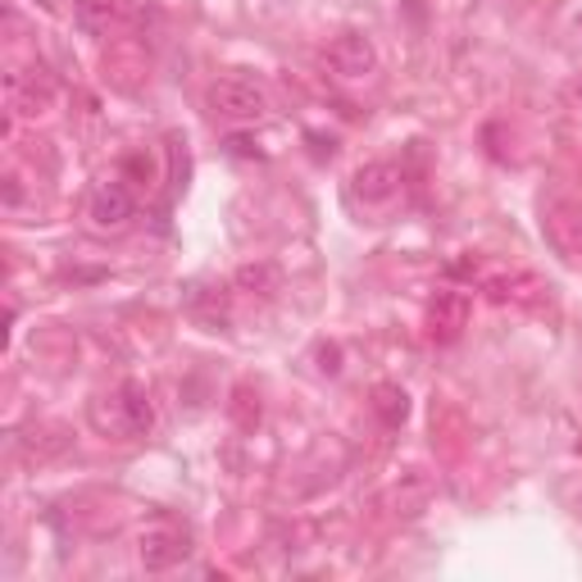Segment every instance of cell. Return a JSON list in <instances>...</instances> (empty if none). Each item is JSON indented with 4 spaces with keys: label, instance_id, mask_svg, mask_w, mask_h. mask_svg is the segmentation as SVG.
Returning <instances> with one entry per match:
<instances>
[{
    "label": "cell",
    "instance_id": "cell-12",
    "mask_svg": "<svg viewBox=\"0 0 582 582\" xmlns=\"http://www.w3.org/2000/svg\"><path fill=\"white\" fill-rule=\"evenodd\" d=\"M237 287L242 292H260V296H273L278 292V268L273 264H246V268H237Z\"/></svg>",
    "mask_w": 582,
    "mask_h": 582
},
{
    "label": "cell",
    "instance_id": "cell-5",
    "mask_svg": "<svg viewBox=\"0 0 582 582\" xmlns=\"http://www.w3.org/2000/svg\"><path fill=\"white\" fill-rule=\"evenodd\" d=\"M541 232L551 251L564 264H582V205L578 200H551L541 210Z\"/></svg>",
    "mask_w": 582,
    "mask_h": 582
},
{
    "label": "cell",
    "instance_id": "cell-14",
    "mask_svg": "<svg viewBox=\"0 0 582 582\" xmlns=\"http://www.w3.org/2000/svg\"><path fill=\"white\" fill-rule=\"evenodd\" d=\"M569 96H573V100H578V106H582V78L573 83V91H569Z\"/></svg>",
    "mask_w": 582,
    "mask_h": 582
},
{
    "label": "cell",
    "instance_id": "cell-4",
    "mask_svg": "<svg viewBox=\"0 0 582 582\" xmlns=\"http://www.w3.org/2000/svg\"><path fill=\"white\" fill-rule=\"evenodd\" d=\"M405 196V174L387 160H373V164H360L355 178H351V205L364 215H387L392 205Z\"/></svg>",
    "mask_w": 582,
    "mask_h": 582
},
{
    "label": "cell",
    "instance_id": "cell-1",
    "mask_svg": "<svg viewBox=\"0 0 582 582\" xmlns=\"http://www.w3.org/2000/svg\"><path fill=\"white\" fill-rule=\"evenodd\" d=\"M87 419L100 437L110 441H132V437H146L155 428V405L151 396L136 387V383H123L114 392H100L87 400Z\"/></svg>",
    "mask_w": 582,
    "mask_h": 582
},
{
    "label": "cell",
    "instance_id": "cell-11",
    "mask_svg": "<svg viewBox=\"0 0 582 582\" xmlns=\"http://www.w3.org/2000/svg\"><path fill=\"white\" fill-rule=\"evenodd\" d=\"M373 415H378L387 428H400L409 419V396L396 383H378L373 387Z\"/></svg>",
    "mask_w": 582,
    "mask_h": 582
},
{
    "label": "cell",
    "instance_id": "cell-9",
    "mask_svg": "<svg viewBox=\"0 0 582 582\" xmlns=\"http://www.w3.org/2000/svg\"><path fill=\"white\" fill-rule=\"evenodd\" d=\"M469 328V296L464 292H437L428 305V332L432 341H455Z\"/></svg>",
    "mask_w": 582,
    "mask_h": 582
},
{
    "label": "cell",
    "instance_id": "cell-8",
    "mask_svg": "<svg viewBox=\"0 0 582 582\" xmlns=\"http://www.w3.org/2000/svg\"><path fill=\"white\" fill-rule=\"evenodd\" d=\"M132 19V0H74V23L87 37H110Z\"/></svg>",
    "mask_w": 582,
    "mask_h": 582
},
{
    "label": "cell",
    "instance_id": "cell-6",
    "mask_svg": "<svg viewBox=\"0 0 582 582\" xmlns=\"http://www.w3.org/2000/svg\"><path fill=\"white\" fill-rule=\"evenodd\" d=\"M328 64H332L337 78L360 83L378 68V51H373V42L364 32H341V37H332V46H328Z\"/></svg>",
    "mask_w": 582,
    "mask_h": 582
},
{
    "label": "cell",
    "instance_id": "cell-7",
    "mask_svg": "<svg viewBox=\"0 0 582 582\" xmlns=\"http://www.w3.org/2000/svg\"><path fill=\"white\" fill-rule=\"evenodd\" d=\"M132 210H136V200H132V191H128L123 178L100 183V187L91 191V200H87V219H91V228H100V232H119V228L132 219Z\"/></svg>",
    "mask_w": 582,
    "mask_h": 582
},
{
    "label": "cell",
    "instance_id": "cell-2",
    "mask_svg": "<svg viewBox=\"0 0 582 582\" xmlns=\"http://www.w3.org/2000/svg\"><path fill=\"white\" fill-rule=\"evenodd\" d=\"M205 106H210V114L223 123H260L273 110V96L255 78H219V83H210V91H205Z\"/></svg>",
    "mask_w": 582,
    "mask_h": 582
},
{
    "label": "cell",
    "instance_id": "cell-3",
    "mask_svg": "<svg viewBox=\"0 0 582 582\" xmlns=\"http://www.w3.org/2000/svg\"><path fill=\"white\" fill-rule=\"evenodd\" d=\"M191 551V528L174 515H155L142 532H136V556H142V564L151 573H164V569H174L183 564Z\"/></svg>",
    "mask_w": 582,
    "mask_h": 582
},
{
    "label": "cell",
    "instance_id": "cell-10",
    "mask_svg": "<svg viewBox=\"0 0 582 582\" xmlns=\"http://www.w3.org/2000/svg\"><path fill=\"white\" fill-rule=\"evenodd\" d=\"M51 106V87L37 83V78H23V74H10V110L14 114H42Z\"/></svg>",
    "mask_w": 582,
    "mask_h": 582
},
{
    "label": "cell",
    "instance_id": "cell-13",
    "mask_svg": "<svg viewBox=\"0 0 582 582\" xmlns=\"http://www.w3.org/2000/svg\"><path fill=\"white\" fill-rule=\"evenodd\" d=\"M228 409H232L237 428H246V432H251V428L260 424V396H255V392H251L246 383H242V387L232 392V405H228Z\"/></svg>",
    "mask_w": 582,
    "mask_h": 582
}]
</instances>
